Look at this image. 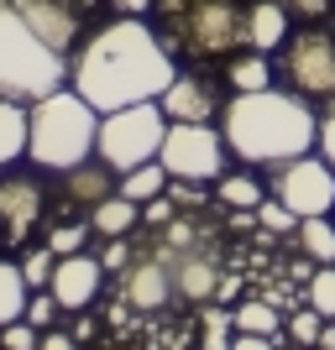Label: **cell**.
Returning a JSON list of instances; mask_svg holds the SVG:
<instances>
[{
    "mask_svg": "<svg viewBox=\"0 0 335 350\" xmlns=\"http://www.w3.org/2000/svg\"><path fill=\"white\" fill-rule=\"evenodd\" d=\"M11 5L27 16V27L47 47H58L63 58H69V47L79 42V11H73V0H11Z\"/></svg>",
    "mask_w": 335,
    "mask_h": 350,
    "instance_id": "cell-13",
    "label": "cell"
},
{
    "mask_svg": "<svg viewBox=\"0 0 335 350\" xmlns=\"http://www.w3.org/2000/svg\"><path fill=\"white\" fill-rule=\"evenodd\" d=\"M299 246L309 251V262H314V267H335V219L330 215L299 219Z\"/></svg>",
    "mask_w": 335,
    "mask_h": 350,
    "instance_id": "cell-21",
    "label": "cell"
},
{
    "mask_svg": "<svg viewBox=\"0 0 335 350\" xmlns=\"http://www.w3.org/2000/svg\"><path fill=\"white\" fill-rule=\"evenodd\" d=\"M257 225H262V230H299V215H293L283 199H262V204H257Z\"/></svg>",
    "mask_w": 335,
    "mask_h": 350,
    "instance_id": "cell-31",
    "label": "cell"
},
{
    "mask_svg": "<svg viewBox=\"0 0 335 350\" xmlns=\"http://www.w3.org/2000/svg\"><path fill=\"white\" fill-rule=\"evenodd\" d=\"M231 350H277V335H247V329H236Z\"/></svg>",
    "mask_w": 335,
    "mask_h": 350,
    "instance_id": "cell-37",
    "label": "cell"
},
{
    "mask_svg": "<svg viewBox=\"0 0 335 350\" xmlns=\"http://www.w3.org/2000/svg\"><path fill=\"white\" fill-rule=\"evenodd\" d=\"M283 79L304 100L335 94V31H325V27L288 31V42H283Z\"/></svg>",
    "mask_w": 335,
    "mask_h": 350,
    "instance_id": "cell-9",
    "label": "cell"
},
{
    "mask_svg": "<svg viewBox=\"0 0 335 350\" xmlns=\"http://www.w3.org/2000/svg\"><path fill=\"white\" fill-rule=\"evenodd\" d=\"M100 267H105V272H126V267H132L126 235H110V241H105V251H100Z\"/></svg>",
    "mask_w": 335,
    "mask_h": 350,
    "instance_id": "cell-34",
    "label": "cell"
},
{
    "mask_svg": "<svg viewBox=\"0 0 335 350\" xmlns=\"http://www.w3.org/2000/svg\"><path fill=\"white\" fill-rule=\"evenodd\" d=\"M58 298H53V288H42V293H37V298H32V304H27V319L32 324H37V329H47V324H53V319H58Z\"/></svg>",
    "mask_w": 335,
    "mask_h": 350,
    "instance_id": "cell-33",
    "label": "cell"
},
{
    "mask_svg": "<svg viewBox=\"0 0 335 350\" xmlns=\"http://www.w3.org/2000/svg\"><path fill=\"white\" fill-rule=\"evenodd\" d=\"M283 11L299 16V21H320V16L335 11V0H283Z\"/></svg>",
    "mask_w": 335,
    "mask_h": 350,
    "instance_id": "cell-35",
    "label": "cell"
},
{
    "mask_svg": "<svg viewBox=\"0 0 335 350\" xmlns=\"http://www.w3.org/2000/svg\"><path fill=\"white\" fill-rule=\"evenodd\" d=\"M231 340H236L231 308H210V314H204V340H199V350H231Z\"/></svg>",
    "mask_w": 335,
    "mask_h": 350,
    "instance_id": "cell-26",
    "label": "cell"
},
{
    "mask_svg": "<svg viewBox=\"0 0 335 350\" xmlns=\"http://www.w3.org/2000/svg\"><path fill=\"white\" fill-rule=\"evenodd\" d=\"M27 136H32V116L11 94H0V173H5L16 157H27Z\"/></svg>",
    "mask_w": 335,
    "mask_h": 350,
    "instance_id": "cell-17",
    "label": "cell"
},
{
    "mask_svg": "<svg viewBox=\"0 0 335 350\" xmlns=\"http://www.w3.org/2000/svg\"><path fill=\"white\" fill-rule=\"evenodd\" d=\"M37 340H42V329H37L32 319L0 324V350H37Z\"/></svg>",
    "mask_w": 335,
    "mask_h": 350,
    "instance_id": "cell-30",
    "label": "cell"
},
{
    "mask_svg": "<svg viewBox=\"0 0 335 350\" xmlns=\"http://www.w3.org/2000/svg\"><path fill=\"white\" fill-rule=\"evenodd\" d=\"M320 329H325V314H320V308H309V314H293V324H288L293 345H320Z\"/></svg>",
    "mask_w": 335,
    "mask_h": 350,
    "instance_id": "cell-32",
    "label": "cell"
},
{
    "mask_svg": "<svg viewBox=\"0 0 335 350\" xmlns=\"http://www.w3.org/2000/svg\"><path fill=\"white\" fill-rule=\"evenodd\" d=\"M314 350H335V319H325V329H320V345Z\"/></svg>",
    "mask_w": 335,
    "mask_h": 350,
    "instance_id": "cell-42",
    "label": "cell"
},
{
    "mask_svg": "<svg viewBox=\"0 0 335 350\" xmlns=\"http://www.w3.org/2000/svg\"><path fill=\"white\" fill-rule=\"evenodd\" d=\"M309 308H320L325 319H335V267H320L309 278Z\"/></svg>",
    "mask_w": 335,
    "mask_h": 350,
    "instance_id": "cell-28",
    "label": "cell"
},
{
    "mask_svg": "<svg viewBox=\"0 0 335 350\" xmlns=\"http://www.w3.org/2000/svg\"><path fill=\"white\" fill-rule=\"evenodd\" d=\"M37 350H79V340H73V335H63V329H42Z\"/></svg>",
    "mask_w": 335,
    "mask_h": 350,
    "instance_id": "cell-39",
    "label": "cell"
},
{
    "mask_svg": "<svg viewBox=\"0 0 335 350\" xmlns=\"http://www.w3.org/2000/svg\"><path fill=\"white\" fill-rule=\"evenodd\" d=\"M267 189H273V199H283L299 219L335 215V167L325 157H314V152L288 157V162H273Z\"/></svg>",
    "mask_w": 335,
    "mask_h": 350,
    "instance_id": "cell-8",
    "label": "cell"
},
{
    "mask_svg": "<svg viewBox=\"0 0 335 350\" xmlns=\"http://www.w3.org/2000/svg\"><path fill=\"white\" fill-rule=\"evenodd\" d=\"M215 199L225 209H257L267 193H262V183H257L251 173H220L215 178Z\"/></svg>",
    "mask_w": 335,
    "mask_h": 350,
    "instance_id": "cell-25",
    "label": "cell"
},
{
    "mask_svg": "<svg viewBox=\"0 0 335 350\" xmlns=\"http://www.w3.org/2000/svg\"><path fill=\"white\" fill-rule=\"evenodd\" d=\"M27 304H32V288L21 278V262H0V324L27 319Z\"/></svg>",
    "mask_w": 335,
    "mask_h": 350,
    "instance_id": "cell-20",
    "label": "cell"
},
{
    "mask_svg": "<svg viewBox=\"0 0 335 350\" xmlns=\"http://www.w3.org/2000/svg\"><path fill=\"white\" fill-rule=\"evenodd\" d=\"M69 84L100 116H110L142 100H162V89L173 84V53L142 16H121L73 53Z\"/></svg>",
    "mask_w": 335,
    "mask_h": 350,
    "instance_id": "cell-1",
    "label": "cell"
},
{
    "mask_svg": "<svg viewBox=\"0 0 335 350\" xmlns=\"http://www.w3.org/2000/svg\"><path fill=\"white\" fill-rule=\"evenodd\" d=\"M47 246H53V256H79L89 246V225H58V230H47Z\"/></svg>",
    "mask_w": 335,
    "mask_h": 350,
    "instance_id": "cell-29",
    "label": "cell"
},
{
    "mask_svg": "<svg viewBox=\"0 0 335 350\" xmlns=\"http://www.w3.org/2000/svg\"><path fill=\"white\" fill-rule=\"evenodd\" d=\"M116 193V183H110V173L105 167H89V162H79V167H69V199L73 204H100V199H110Z\"/></svg>",
    "mask_w": 335,
    "mask_h": 350,
    "instance_id": "cell-22",
    "label": "cell"
},
{
    "mask_svg": "<svg viewBox=\"0 0 335 350\" xmlns=\"http://www.w3.org/2000/svg\"><path fill=\"white\" fill-rule=\"evenodd\" d=\"M330 21H335V11H330Z\"/></svg>",
    "mask_w": 335,
    "mask_h": 350,
    "instance_id": "cell-43",
    "label": "cell"
},
{
    "mask_svg": "<svg viewBox=\"0 0 335 350\" xmlns=\"http://www.w3.org/2000/svg\"><path fill=\"white\" fill-rule=\"evenodd\" d=\"M162 5H168L178 47L189 58H225L236 47H247V37H241L247 5H236V0H162Z\"/></svg>",
    "mask_w": 335,
    "mask_h": 350,
    "instance_id": "cell-5",
    "label": "cell"
},
{
    "mask_svg": "<svg viewBox=\"0 0 335 350\" xmlns=\"http://www.w3.org/2000/svg\"><path fill=\"white\" fill-rule=\"evenodd\" d=\"M32 136H27V157L47 173H69L79 162H89L95 142H100V110L79 94L73 84L53 89L42 100H32Z\"/></svg>",
    "mask_w": 335,
    "mask_h": 350,
    "instance_id": "cell-3",
    "label": "cell"
},
{
    "mask_svg": "<svg viewBox=\"0 0 335 350\" xmlns=\"http://www.w3.org/2000/svg\"><path fill=\"white\" fill-rule=\"evenodd\" d=\"M100 282H105V267L100 256H89V251H79V256H58V267H53V298H58L63 308H89L95 298H100Z\"/></svg>",
    "mask_w": 335,
    "mask_h": 350,
    "instance_id": "cell-11",
    "label": "cell"
},
{
    "mask_svg": "<svg viewBox=\"0 0 335 350\" xmlns=\"http://www.w3.org/2000/svg\"><path fill=\"white\" fill-rule=\"evenodd\" d=\"M53 267H58L53 246H32L27 256H21V278H27V288H47V282H53Z\"/></svg>",
    "mask_w": 335,
    "mask_h": 350,
    "instance_id": "cell-27",
    "label": "cell"
},
{
    "mask_svg": "<svg viewBox=\"0 0 335 350\" xmlns=\"http://www.w3.org/2000/svg\"><path fill=\"white\" fill-rule=\"evenodd\" d=\"M42 219V189L37 178H21V173H5L0 178V251L21 246Z\"/></svg>",
    "mask_w": 335,
    "mask_h": 350,
    "instance_id": "cell-10",
    "label": "cell"
},
{
    "mask_svg": "<svg viewBox=\"0 0 335 350\" xmlns=\"http://www.w3.org/2000/svg\"><path fill=\"white\" fill-rule=\"evenodd\" d=\"M162 116L168 120H215V110H225L215 94V84L204 79V73H173V84L162 89Z\"/></svg>",
    "mask_w": 335,
    "mask_h": 350,
    "instance_id": "cell-12",
    "label": "cell"
},
{
    "mask_svg": "<svg viewBox=\"0 0 335 350\" xmlns=\"http://www.w3.org/2000/svg\"><path fill=\"white\" fill-rule=\"evenodd\" d=\"M116 193H126L132 204H152L158 193H168V167H162V162H142L132 173H121Z\"/></svg>",
    "mask_w": 335,
    "mask_h": 350,
    "instance_id": "cell-19",
    "label": "cell"
},
{
    "mask_svg": "<svg viewBox=\"0 0 335 350\" xmlns=\"http://www.w3.org/2000/svg\"><path fill=\"white\" fill-rule=\"evenodd\" d=\"M231 324L247 329V335H277V329H283V314H277L267 298H241V304L231 308Z\"/></svg>",
    "mask_w": 335,
    "mask_h": 350,
    "instance_id": "cell-24",
    "label": "cell"
},
{
    "mask_svg": "<svg viewBox=\"0 0 335 350\" xmlns=\"http://www.w3.org/2000/svg\"><path fill=\"white\" fill-rule=\"evenodd\" d=\"M225 79L236 94H257V89H273V63H267V53H241L225 68Z\"/></svg>",
    "mask_w": 335,
    "mask_h": 350,
    "instance_id": "cell-23",
    "label": "cell"
},
{
    "mask_svg": "<svg viewBox=\"0 0 335 350\" xmlns=\"http://www.w3.org/2000/svg\"><path fill=\"white\" fill-rule=\"evenodd\" d=\"M110 11H116V16H147V11H152V0H110Z\"/></svg>",
    "mask_w": 335,
    "mask_h": 350,
    "instance_id": "cell-40",
    "label": "cell"
},
{
    "mask_svg": "<svg viewBox=\"0 0 335 350\" xmlns=\"http://www.w3.org/2000/svg\"><path fill=\"white\" fill-rule=\"evenodd\" d=\"M236 293H241V282L220 272V288H215V298H220V304H236Z\"/></svg>",
    "mask_w": 335,
    "mask_h": 350,
    "instance_id": "cell-41",
    "label": "cell"
},
{
    "mask_svg": "<svg viewBox=\"0 0 335 350\" xmlns=\"http://www.w3.org/2000/svg\"><path fill=\"white\" fill-rule=\"evenodd\" d=\"M220 131L247 167H262V162L273 167V162L304 157L309 146H320V120L293 89H257V94L225 100Z\"/></svg>",
    "mask_w": 335,
    "mask_h": 350,
    "instance_id": "cell-2",
    "label": "cell"
},
{
    "mask_svg": "<svg viewBox=\"0 0 335 350\" xmlns=\"http://www.w3.org/2000/svg\"><path fill=\"white\" fill-rule=\"evenodd\" d=\"M215 288H220V272L204 251H178L173 256V293H184L189 304H204Z\"/></svg>",
    "mask_w": 335,
    "mask_h": 350,
    "instance_id": "cell-16",
    "label": "cell"
},
{
    "mask_svg": "<svg viewBox=\"0 0 335 350\" xmlns=\"http://www.w3.org/2000/svg\"><path fill=\"white\" fill-rule=\"evenodd\" d=\"M225 131H215L210 120H168V136H162L158 162L168 167V178L178 183H210V178L225 173Z\"/></svg>",
    "mask_w": 335,
    "mask_h": 350,
    "instance_id": "cell-7",
    "label": "cell"
},
{
    "mask_svg": "<svg viewBox=\"0 0 335 350\" xmlns=\"http://www.w3.org/2000/svg\"><path fill=\"white\" fill-rule=\"evenodd\" d=\"M142 219H147V225H173V199L158 193L152 204H142Z\"/></svg>",
    "mask_w": 335,
    "mask_h": 350,
    "instance_id": "cell-36",
    "label": "cell"
},
{
    "mask_svg": "<svg viewBox=\"0 0 335 350\" xmlns=\"http://www.w3.org/2000/svg\"><path fill=\"white\" fill-rule=\"evenodd\" d=\"M320 157H325V162L335 167V110H330V116L320 120Z\"/></svg>",
    "mask_w": 335,
    "mask_h": 350,
    "instance_id": "cell-38",
    "label": "cell"
},
{
    "mask_svg": "<svg viewBox=\"0 0 335 350\" xmlns=\"http://www.w3.org/2000/svg\"><path fill=\"white\" fill-rule=\"evenodd\" d=\"M121 293H126V304L136 308H162L168 298H173V272L158 262H136L121 272Z\"/></svg>",
    "mask_w": 335,
    "mask_h": 350,
    "instance_id": "cell-15",
    "label": "cell"
},
{
    "mask_svg": "<svg viewBox=\"0 0 335 350\" xmlns=\"http://www.w3.org/2000/svg\"><path fill=\"white\" fill-rule=\"evenodd\" d=\"M162 136H168V116H162L158 100H142V105H126V110H110L100 116V152L105 167H116V173H132L142 162H158L162 152Z\"/></svg>",
    "mask_w": 335,
    "mask_h": 350,
    "instance_id": "cell-6",
    "label": "cell"
},
{
    "mask_svg": "<svg viewBox=\"0 0 335 350\" xmlns=\"http://www.w3.org/2000/svg\"><path fill=\"white\" fill-rule=\"evenodd\" d=\"M63 79H69V58L27 27V16L11 0H0V94L42 100L53 89H63Z\"/></svg>",
    "mask_w": 335,
    "mask_h": 350,
    "instance_id": "cell-4",
    "label": "cell"
},
{
    "mask_svg": "<svg viewBox=\"0 0 335 350\" xmlns=\"http://www.w3.org/2000/svg\"><path fill=\"white\" fill-rule=\"evenodd\" d=\"M136 225H142V204H132L126 193H110V199H100L89 209V230H100L105 241L110 235H132Z\"/></svg>",
    "mask_w": 335,
    "mask_h": 350,
    "instance_id": "cell-18",
    "label": "cell"
},
{
    "mask_svg": "<svg viewBox=\"0 0 335 350\" xmlns=\"http://www.w3.org/2000/svg\"><path fill=\"white\" fill-rule=\"evenodd\" d=\"M288 21L283 0H247V21H241V37H247L251 53H283L288 42Z\"/></svg>",
    "mask_w": 335,
    "mask_h": 350,
    "instance_id": "cell-14",
    "label": "cell"
}]
</instances>
